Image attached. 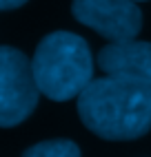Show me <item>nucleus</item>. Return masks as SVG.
<instances>
[{
	"label": "nucleus",
	"mask_w": 151,
	"mask_h": 157,
	"mask_svg": "<svg viewBox=\"0 0 151 157\" xmlns=\"http://www.w3.org/2000/svg\"><path fill=\"white\" fill-rule=\"evenodd\" d=\"M78 115L102 140H138L151 131V84L111 75L91 80L78 95Z\"/></svg>",
	"instance_id": "nucleus-1"
},
{
	"label": "nucleus",
	"mask_w": 151,
	"mask_h": 157,
	"mask_svg": "<svg viewBox=\"0 0 151 157\" xmlns=\"http://www.w3.org/2000/svg\"><path fill=\"white\" fill-rule=\"evenodd\" d=\"M36 86L53 102L78 98L93 80V58L87 40L71 31H53L40 40L31 60Z\"/></svg>",
	"instance_id": "nucleus-2"
},
{
	"label": "nucleus",
	"mask_w": 151,
	"mask_h": 157,
	"mask_svg": "<svg viewBox=\"0 0 151 157\" xmlns=\"http://www.w3.org/2000/svg\"><path fill=\"white\" fill-rule=\"evenodd\" d=\"M40 91L31 60L14 47H0V126L11 128L34 113Z\"/></svg>",
	"instance_id": "nucleus-3"
},
{
	"label": "nucleus",
	"mask_w": 151,
	"mask_h": 157,
	"mask_svg": "<svg viewBox=\"0 0 151 157\" xmlns=\"http://www.w3.org/2000/svg\"><path fill=\"white\" fill-rule=\"evenodd\" d=\"M71 13L111 42L136 40L142 29V11L133 0H73Z\"/></svg>",
	"instance_id": "nucleus-4"
},
{
	"label": "nucleus",
	"mask_w": 151,
	"mask_h": 157,
	"mask_svg": "<svg viewBox=\"0 0 151 157\" xmlns=\"http://www.w3.org/2000/svg\"><path fill=\"white\" fill-rule=\"evenodd\" d=\"M98 67L104 75L151 84V42H111L98 53Z\"/></svg>",
	"instance_id": "nucleus-5"
},
{
	"label": "nucleus",
	"mask_w": 151,
	"mask_h": 157,
	"mask_svg": "<svg viewBox=\"0 0 151 157\" xmlns=\"http://www.w3.org/2000/svg\"><path fill=\"white\" fill-rule=\"evenodd\" d=\"M22 157H80V148L71 140H47L29 146Z\"/></svg>",
	"instance_id": "nucleus-6"
},
{
	"label": "nucleus",
	"mask_w": 151,
	"mask_h": 157,
	"mask_svg": "<svg viewBox=\"0 0 151 157\" xmlns=\"http://www.w3.org/2000/svg\"><path fill=\"white\" fill-rule=\"evenodd\" d=\"M27 0H0V11H7V9H18L22 7Z\"/></svg>",
	"instance_id": "nucleus-7"
},
{
	"label": "nucleus",
	"mask_w": 151,
	"mask_h": 157,
	"mask_svg": "<svg viewBox=\"0 0 151 157\" xmlns=\"http://www.w3.org/2000/svg\"><path fill=\"white\" fill-rule=\"evenodd\" d=\"M133 2H140V0H133Z\"/></svg>",
	"instance_id": "nucleus-8"
}]
</instances>
